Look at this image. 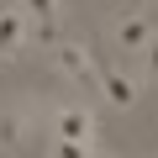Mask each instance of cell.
<instances>
[{
	"mask_svg": "<svg viewBox=\"0 0 158 158\" xmlns=\"http://www.w3.org/2000/svg\"><path fill=\"white\" fill-rule=\"evenodd\" d=\"M153 37H158V27H153L142 11H127V16H116V21H111V42H116L121 53H142Z\"/></svg>",
	"mask_w": 158,
	"mask_h": 158,
	"instance_id": "cell-2",
	"label": "cell"
},
{
	"mask_svg": "<svg viewBox=\"0 0 158 158\" xmlns=\"http://www.w3.org/2000/svg\"><path fill=\"white\" fill-rule=\"evenodd\" d=\"M53 63H58V74L69 79V85L100 90V69H106V63L95 58V48H90V42H69V37H63V42L53 48Z\"/></svg>",
	"mask_w": 158,
	"mask_h": 158,
	"instance_id": "cell-1",
	"label": "cell"
},
{
	"mask_svg": "<svg viewBox=\"0 0 158 158\" xmlns=\"http://www.w3.org/2000/svg\"><path fill=\"white\" fill-rule=\"evenodd\" d=\"M21 6H27V16H32V32L53 42V11H58V0H21Z\"/></svg>",
	"mask_w": 158,
	"mask_h": 158,
	"instance_id": "cell-6",
	"label": "cell"
},
{
	"mask_svg": "<svg viewBox=\"0 0 158 158\" xmlns=\"http://www.w3.org/2000/svg\"><path fill=\"white\" fill-rule=\"evenodd\" d=\"M53 158H95V142H69V137H58V142H53Z\"/></svg>",
	"mask_w": 158,
	"mask_h": 158,
	"instance_id": "cell-7",
	"label": "cell"
},
{
	"mask_svg": "<svg viewBox=\"0 0 158 158\" xmlns=\"http://www.w3.org/2000/svg\"><path fill=\"white\" fill-rule=\"evenodd\" d=\"M58 137H69V142H95V116L90 111H79V106H58Z\"/></svg>",
	"mask_w": 158,
	"mask_h": 158,
	"instance_id": "cell-4",
	"label": "cell"
},
{
	"mask_svg": "<svg viewBox=\"0 0 158 158\" xmlns=\"http://www.w3.org/2000/svg\"><path fill=\"white\" fill-rule=\"evenodd\" d=\"M27 142V116L21 111H0V153H16Z\"/></svg>",
	"mask_w": 158,
	"mask_h": 158,
	"instance_id": "cell-5",
	"label": "cell"
},
{
	"mask_svg": "<svg viewBox=\"0 0 158 158\" xmlns=\"http://www.w3.org/2000/svg\"><path fill=\"white\" fill-rule=\"evenodd\" d=\"M95 158H111V153H95Z\"/></svg>",
	"mask_w": 158,
	"mask_h": 158,
	"instance_id": "cell-9",
	"label": "cell"
},
{
	"mask_svg": "<svg viewBox=\"0 0 158 158\" xmlns=\"http://www.w3.org/2000/svg\"><path fill=\"white\" fill-rule=\"evenodd\" d=\"M142 69H148V79H158V37L142 48Z\"/></svg>",
	"mask_w": 158,
	"mask_h": 158,
	"instance_id": "cell-8",
	"label": "cell"
},
{
	"mask_svg": "<svg viewBox=\"0 0 158 158\" xmlns=\"http://www.w3.org/2000/svg\"><path fill=\"white\" fill-rule=\"evenodd\" d=\"M100 95H106L111 111H132L137 95H142V85H137L132 74H121V69H100Z\"/></svg>",
	"mask_w": 158,
	"mask_h": 158,
	"instance_id": "cell-3",
	"label": "cell"
}]
</instances>
